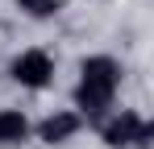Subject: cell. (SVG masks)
<instances>
[{"label":"cell","instance_id":"cell-4","mask_svg":"<svg viewBox=\"0 0 154 149\" xmlns=\"http://www.w3.org/2000/svg\"><path fill=\"white\" fill-rule=\"evenodd\" d=\"M79 128H83V116L79 112H50L46 120L38 124V141L42 145H63V141H71Z\"/></svg>","mask_w":154,"mask_h":149},{"label":"cell","instance_id":"cell-6","mask_svg":"<svg viewBox=\"0 0 154 149\" xmlns=\"http://www.w3.org/2000/svg\"><path fill=\"white\" fill-rule=\"evenodd\" d=\"M25 17H33V21H46V17H54L58 8H63V0H13Z\"/></svg>","mask_w":154,"mask_h":149},{"label":"cell","instance_id":"cell-5","mask_svg":"<svg viewBox=\"0 0 154 149\" xmlns=\"http://www.w3.org/2000/svg\"><path fill=\"white\" fill-rule=\"evenodd\" d=\"M29 137V116L21 108H0V149H13Z\"/></svg>","mask_w":154,"mask_h":149},{"label":"cell","instance_id":"cell-2","mask_svg":"<svg viewBox=\"0 0 154 149\" xmlns=\"http://www.w3.org/2000/svg\"><path fill=\"white\" fill-rule=\"evenodd\" d=\"M8 74H13L17 87H25V91H42V87L54 83V58L46 54V50H21V54L8 62Z\"/></svg>","mask_w":154,"mask_h":149},{"label":"cell","instance_id":"cell-1","mask_svg":"<svg viewBox=\"0 0 154 149\" xmlns=\"http://www.w3.org/2000/svg\"><path fill=\"white\" fill-rule=\"evenodd\" d=\"M121 91V62L108 54H92L79 62V83H75V108L79 116L100 120L112 108V99Z\"/></svg>","mask_w":154,"mask_h":149},{"label":"cell","instance_id":"cell-3","mask_svg":"<svg viewBox=\"0 0 154 149\" xmlns=\"http://www.w3.org/2000/svg\"><path fill=\"white\" fill-rule=\"evenodd\" d=\"M150 141V120L142 116V112H133V108H125V112H117L112 120L104 124V145L108 149H142Z\"/></svg>","mask_w":154,"mask_h":149}]
</instances>
